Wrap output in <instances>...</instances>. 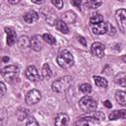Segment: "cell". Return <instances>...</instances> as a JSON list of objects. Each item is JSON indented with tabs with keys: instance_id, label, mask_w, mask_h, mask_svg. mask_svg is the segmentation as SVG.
Returning <instances> with one entry per match:
<instances>
[{
	"instance_id": "7402d4cb",
	"label": "cell",
	"mask_w": 126,
	"mask_h": 126,
	"mask_svg": "<svg viewBox=\"0 0 126 126\" xmlns=\"http://www.w3.org/2000/svg\"><path fill=\"white\" fill-rule=\"evenodd\" d=\"M115 83L118 84L119 86L125 88L126 87V74L125 73H119L115 77Z\"/></svg>"
},
{
	"instance_id": "d4e9b609",
	"label": "cell",
	"mask_w": 126,
	"mask_h": 126,
	"mask_svg": "<svg viewBox=\"0 0 126 126\" xmlns=\"http://www.w3.org/2000/svg\"><path fill=\"white\" fill-rule=\"evenodd\" d=\"M100 22H103V17L98 13L93 14L91 16V18H90V25L97 24V23H100Z\"/></svg>"
},
{
	"instance_id": "4dcf8cb0",
	"label": "cell",
	"mask_w": 126,
	"mask_h": 126,
	"mask_svg": "<svg viewBox=\"0 0 126 126\" xmlns=\"http://www.w3.org/2000/svg\"><path fill=\"white\" fill-rule=\"evenodd\" d=\"M51 3H52V5H54L57 9H62L63 8V5H64V3H63V1H60V0H58V1H54V0H52L51 1Z\"/></svg>"
},
{
	"instance_id": "1f68e13d",
	"label": "cell",
	"mask_w": 126,
	"mask_h": 126,
	"mask_svg": "<svg viewBox=\"0 0 126 126\" xmlns=\"http://www.w3.org/2000/svg\"><path fill=\"white\" fill-rule=\"evenodd\" d=\"M74 126H89V124H88L87 121L82 120V119H79V120L74 124Z\"/></svg>"
},
{
	"instance_id": "8992f818",
	"label": "cell",
	"mask_w": 126,
	"mask_h": 126,
	"mask_svg": "<svg viewBox=\"0 0 126 126\" xmlns=\"http://www.w3.org/2000/svg\"><path fill=\"white\" fill-rule=\"evenodd\" d=\"M115 20L118 24L120 31L124 33L125 32V26H126V10L119 9L115 12Z\"/></svg>"
},
{
	"instance_id": "8fae6325",
	"label": "cell",
	"mask_w": 126,
	"mask_h": 126,
	"mask_svg": "<svg viewBox=\"0 0 126 126\" xmlns=\"http://www.w3.org/2000/svg\"><path fill=\"white\" fill-rule=\"evenodd\" d=\"M4 30H5V32L7 34V40H6V42H7L8 45L12 46L16 42V40H17L16 31L13 28H11V27H6Z\"/></svg>"
},
{
	"instance_id": "5bb4252c",
	"label": "cell",
	"mask_w": 126,
	"mask_h": 126,
	"mask_svg": "<svg viewBox=\"0 0 126 126\" xmlns=\"http://www.w3.org/2000/svg\"><path fill=\"white\" fill-rule=\"evenodd\" d=\"M76 14L73 12V11H67V12H65L63 15H62V17H61V21H63L66 25L67 24H74L75 22H76Z\"/></svg>"
},
{
	"instance_id": "83f0119b",
	"label": "cell",
	"mask_w": 126,
	"mask_h": 126,
	"mask_svg": "<svg viewBox=\"0 0 126 126\" xmlns=\"http://www.w3.org/2000/svg\"><path fill=\"white\" fill-rule=\"evenodd\" d=\"M106 32H107L109 35H113V34H115L116 30L114 29V27H113L111 24L106 23Z\"/></svg>"
},
{
	"instance_id": "d590c367",
	"label": "cell",
	"mask_w": 126,
	"mask_h": 126,
	"mask_svg": "<svg viewBox=\"0 0 126 126\" xmlns=\"http://www.w3.org/2000/svg\"><path fill=\"white\" fill-rule=\"evenodd\" d=\"M8 3H10V4H18V3H20V0H8Z\"/></svg>"
},
{
	"instance_id": "f546056e",
	"label": "cell",
	"mask_w": 126,
	"mask_h": 126,
	"mask_svg": "<svg viewBox=\"0 0 126 126\" xmlns=\"http://www.w3.org/2000/svg\"><path fill=\"white\" fill-rule=\"evenodd\" d=\"M7 93V89H6V86L4 83L0 82V98H2Z\"/></svg>"
},
{
	"instance_id": "d6986e66",
	"label": "cell",
	"mask_w": 126,
	"mask_h": 126,
	"mask_svg": "<svg viewBox=\"0 0 126 126\" xmlns=\"http://www.w3.org/2000/svg\"><path fill=\"white\" fill-rule=\"evenodd\" d=\"M55 27H56V29L59 31V32H63V33H68L69 32V28H68V26L63 22V21H61V20H56V22H55Z\"/></svg>"
},
{
	"instance_id": "e0dca14e",
	"label": "cell",
	"mask_w": 126,
	"mask_h": 126,
	"mask_svg": "<svg viewBox=\"0 0 126 126\" xmlns=\"http://www.w3.org/2000/svg\"><path fill=\"white\" fill-rule=\"evenodd\" d=\"M109 120H116V119H124L125 118V110L120 109V110H113L112 112L109 113L108 115Z\"/></svg>"
},
{
	"instance_id": "ba28073f",
	"label": "cell",
	"mask_w": 126,
	"mask_h": 126,
	"mask_svg": "<svg viewBox=\"0 0 126 126\" xmlns=\"http://www.w3.org/2000/svg\"><path fill=\"white\" fill-rule=\"evenodd\" d=\"M30 45H31V48L34 51H39L42 46H43V40H42V37L38 34L36 35H33L31 39H30Z\"/></svg>"
},
{
	"instance_id": "44dd1931",
	"label": "cell",
	"mask_w": 126,
	"mask_h": 126,
	"mask_svg": "<svg viewBox=\"0 0 126 126\" xmlns=\"http://www.w3.org/2000/svg\"><path fill=\"white\" fill-rule=\"evenodd\" d=\"M93 79H94V84H95L97 87H99V88H106L107 85H108L107 81H106L104 78H102V77L94 76Z\"/></svg>"
},
{
	"instance_id": "4fadbf2b",
	"label": "cell",
	"mask_w": 126,
	"mask_h": 126,
	"mask_svg": "<svg viewBox=\"0 0 126 126\" xmlns=\"http://www.w3.org/2000/svg\"><path fill=\"white\" fill-rule=\"evenodd\" d=\"M69 122V116L66 113H59L56 115L54 120V126H67Z\"/></svg>"
},
{
	"instance_id": "8d00e7d4",
	"label": "cell",
	"mask_w": 126,
	"mask_h": 126,
	"mask_svg": "<svg viewBox=\"0 0 126 126\" xmlns=\"http://www.w3.org/2000/svg\"><path fill=\"white\" fill-rule=\"evenodd\" d=\"M9 57H7V56H4L3 58H2V61H3V63H8L9 62Z\"/></svg>"
},
{
	"instance_id": "4316f807",
	"label": "cell",
	"mask_w": 126,
	"mask_h": 126,
	"mask_svg": "<svg viewBox=\"0 0 126 126\" xmlns=\"http://www.w3.org/2000/svg\"><path fill=\"white\" fill-rule=\"evenodd\" d=\"M80 91L84 94H90L92 92V86L88 83H84L80 86Z\"/></svg>"
},
{
	"instance_id": "5b68a950",
	"label": "cell",
	"mask_w": 126,
	"mask_h": 126,
	"mask_svg": "<svg viewBox=\"0 0 126 126\" xmlns=\"http://www.w3.org/2000/svg\"><path fill=\"white\" fill-rule=\"evenodd\" d=\"M80 119L82 120H85V121H90V122H93V123H96V122H101L103 121L104 119V114L100 111H92V112H87L86 115L82 116Z\"/></svg>"
},
{
	"instance_id": "52a82bcc",
	"label": "cell",
	"mask_w": 126,
	"mask_h": 126,
	"mask_svg": "<svg viewBox=\"0 0 126 126\" xmlns=\"http://www.w3.org/2000/svg\"><path fill=\"white\" fill-rule=\"evenodd\" d=\"M41 98V94L38 90H32L26 95V102L29 105L37 103Z\"/></svg>"
},
{
	"instance_id": "6da1fadb",
	"label": "cell",
	"mask_w": 126,
	"mask_h": 126,
	"mask_svg": "<svg viewBox=\"0 0 126 126\" xmlns=\"http://www.w3.org/2000/svg\"><path fill=\"white\" fill-rule=\"evenodd\" d=\"M57 63L63 69H69L74 65V57L68 50H62L57 56Z\"/></svg>"
},
{
	"instance_id": "484cf974",
	"label": "cell",
	"mask_w": 126,
	"mask_h": 126,
	"mask_svg": "<svg viewBox=\"0 0 126 126\" xmlns=\"http://www.w3.org/2000/svg\"><path fill=\"white\" fill-rule=\"evenodd\" d=\"M42 39H44L45 42H47L48 44H51V45L55 44V42H56L55 37L52 34H50V33H44L42 35Z\"/></svg>"
},
{
	"instance_id": "e575fe53",
	"label": "cell",
	"mask_w": 126,
	"mask_h": 126,
	"mask_svg": "<svg viewBox=\"0 0 126 126\" xmlns=\"http://www.w3.org/2000/svg\"><path fill=\"white\" fill-rule=\"evenodd\" d=\"M103 104H104L107 108H111V107H112V104L110 103V101H109V100H105V101L103 102Z\"/></svg>"
},
{
	"instance_id": "7a4b0ae2",
	"label": "cell",
	"mask_w": 126,
	"mask_h": 126,
	"mask_svg": "<svg viewBox=\"0 0 126 126\" xmlns=\"http://www.w3.org/2000/svg\"><path fill=\"white\" fill-rule=\"evenodd\" d=\"M72 83V77L71 76H64L52 83V91L55 93H63L65 92L69 86Z\"/></svg>"
},
{
	"instance_id": "ffe728a7",
	"label": "cell",
	"mask_w": 126,
	"mask_h": 126,
	"mask_svg": "<svg viewBox=\"0 0 126 126\" xmlns=\"http://www.w3.org/2000/svg\"><path fill=\"white\" fill-rule=\"evenodd\" d=\"M41 73H42V77H43V79H45V80H49V79L51 78V76H52V72H51V69H50L49 64H47V63L43 64Z\"/></svg>"
},
{
	"instance_id": "603a6c76",
	"label": "cell",
	"mask_w": 126,
	"mask_h": 126,
	"mask_svg": "<svg viewBox=\"0 0 126 126\" xmlns=\"http://www.w3.org/2000/svg\"><path fill=\"white\" fill-rule=\"evenodd\" d=\"M28 115H29V112L26 108H19L16 111V116L19 121H23L24 119H26L28 117Z\"/></svg>"
},
{
	"instance_id": "ac0fdd59",
	"label": "cell",
	"mask_w": 126,
	"mask_h": 126,
	"mask_svg": "<svg viewBox=\"0 0 126 126\" xmlns=\"http://www.w3.org/2000/svg\"><path fill=\"white\" fill-rule=\"evenodd\" d=\"M115 99L117 100V102L122 105L125 106L126 105V94L123 91H117L115 93Z\"/></svg>"
},
{
	"instance_id": "30bf717a",
	"label": "cell",
	"mask_w": 126,
	"mask_h": 126,
	"mask_svg": "<svg viewBox=\"0 0 126 126\" xmlns=\"http://www.w3.org/2000/svg\"><path fill=\"white\" fill-rule=\"evenodd\" d=\"M104 45L100 42H94L91 46V52L93 55L97 57H102L104 55Z\"/></svg>"
},
{
	"instance_id": "f1b7e54d",
	"label": "cell",
	"mask_w": 126,
	"mask_h": 126,
	"mask_svg": "<svg viewBox=\"0 0 126 126\" xmlns=\"http://www.w3.org/2000/svg\"><path fill=\"white\" fill-rule=\"evenodd\" d=\"M26 126H39V124H38V122L36 121V119L34 117L31 116V117H29V120H28Z\"/></svg>"
},
{
	"instance_id": "7c38bea8",
	"label": "cell",
	"mask_w": 126,
	"mask_h": 126,
	"mask_svg": "<svg viewBox=\"0 0 126 126\" xmlns=\"http://www.w3.org/2000/svg\"><path fill=\"white\" fill-rule=\"evenodd\" d=\"M91 26V29H92V32L94 33V34H103L106 32V23L104 22H100V23H97V24H93V25H90Z\"/></svg>"
},
{
	"instance_id": "9a60e30c",
	"label": "cell",
	"mask_w": 126,
	"mask_h": 126,
	"mask_svg": "<svg viewBox=\"0 0 126 126\" xmlns=\"http://www.w3.org/2000/svg\"><path fill=\"white\" fill-rule=\"evenodd\" d=\"M18 46L22 51H28L31 48L30 45V38L26 35H23L18 40Z\"/></svg>"
},
{
	"instance_id": "277c9868",
	"label": "cell",
	"mask_w": 126,
	"mask_h": 126,
	"mask_svg": "<svg viewBox=\"0 0 126 126\" xmlns=\"http://www.w3.org/2000/svg\"><path fill=\"white\" fill-rule=\"evenodd\" d=\"M79 106L82 110H84L86 112H92V111H94L96 109L97 103L92 96L86 95V96H84L80 99Z\"/></svg>"
},
{
	"instance_id": "3957f363",
	"label": "cell",
	"mask_w": 126,
	"mask_h": 126,
	"mask_svg": "<svg viewBox=\"0 0 126 126\" xmlns=\"http://www.w3.org/2000/svg\"><path fill=\"white\" fill-rule=\"evenodd\" d=\"M0 73H1L2 77L6 81L11 82L12 80L18 78V76L20 74V69L16 65H8V66L2 68L1 71H0Z\"/></svg>"
},
{
	"instance_id": "9c48e42d",
	"label": "cell",
	"mask_w": 126,
	"mask_h": 126,
	"mask_svg": "<svg viewBox=\"0 0 126 126\" xmlns=\"http://www.w3.org/2000/svg\"><path fill=\"white\" fill-rule=\"evenodd\" d=\"M26 76L32 82H37V81H39L38 72H37L36 68L34 66H32V65L28 66V68L26 69Z\"/></svg>"
},
{
	"instance_id": "74e56055",
	"label": "cell",
	"mask_w": 126,
	"mask_h": 126,
	"mask_svg": "<svg viewBox=\"0 0 126 126\" xmlns=\"http://www.w3.org/2000/svg\"><path fill=\"white\" fill-rule=\"evenodd\" d=\"M32 2H33V3H35V4H42V3H44L45 1H44V0H40V1H36V0H32Z\"/></svg>"
},
{
	"instance_id": "836d02e7",
	"label": "cell",
	"mask_w": 126,
	"mask_h": 126,
	"mask_svg": "<svg viewBox=\"0 0 126 126\" xmlns=\"http://www.w3.org/2000/svg\"><path fill=\"white\" fill-rule=\"evenodd\" d=\"M81 1H79V0H76V1H71V4L72 5H74V6H76V7H80V5H81Z\"/></svg>"
},
{
	"instance_id": "d6a6232c",
	"label": "cell",
	"mask_w": 126,
	"mask_h": 126,
	"mask_svg": "<svg viewBox=\"0 0 126 126\" xmlns=\"http://www.w3.org/2000/svg\"><path fill=\"white\" fill-rule=\"evenodd\" d=\"M78 39H79V41H80L84 46H86V45H87V41L85 40V37H83V36L79 35V36H78Z\"/></svg>"
},
{
	"instance_id": "2e32d148",
	"label": "cell",
	"mask_w": 126,
	"mask_h": 126,
	"mask_svg": "<svg viewBox=\"0 0 126 126\" xmlns=\"http://www.w3.org/2000/svg\"><path fill=\"white\" fill-rule=\"evenodd\" d=\"M23 18H24L26 23L32 24V23H34V22H36L38 20V14L35 11H29V12L24 14Z\"/></svg>"
},
{
	"instance_id": "cb8c5ba5",
	"label": "cell",
	"mask_w": 126,
	"mask_h": 126,
	"mask_svg": "<svg viewBox=\"0 0 126 126\" xmlns=\"http://www.w3.org/2000/svg\"><path fill=\"white\" fill-rule=\"evenodd\" d=\"M101 4H102L101 1H96V0H90V1L85 2V6H86L88 9H96V8H98Z\"/></svg>"
}]
</instances>
